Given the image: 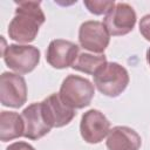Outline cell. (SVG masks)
<instances>
[{"mask_svg": "<svg viewBox=\"0 0 150 150\" xmlns=\"http://www.w3.org/2000/svg\"><path fill=\"white\" fill-rule=\"evenodd\" d=\"M93 76L98 91L109 97L120 96L129 84L128 70L117 62H107Z\"/></svg>", "mask_w": 150, "mask_h": 150, "instance_id": "2", "label": "cell"}, {"mask_svg": "<svg viewBox=\"0 0 150 150\" xmlns=\"http://www.w3.org/2000/svg\"><path fill=\"white\" fill-rule=\"evenodd\" d=\"M79 42L83 49L90 53L103 54L110 42V34L103 22L84 21L79 29Z\"/></svg>", "mask_w": 150, "mask_h": 150, "instance_id": "6", "label": "cell"}, {"mask_svg": "<svg viewBox=\"0 0 150 150\" xmlns=\"http://www.w3.org/2000/svg\"><path fill=\"white\" fill-rule=\"evenodd\" d=\"M79 54L80 48L76 43L63 39H55L47 47L46 60L53 68L64 69L73 67Z\"/></svg>", "mask_w": 150, "mask_h": 150, "instance_id": "10", "label": "cell"}, {"mask_svg": "<svg viewBox=\"0 0 150 150\" xmlns=\"http://www.w3.org/2000/svg\"><path fill=\"white\" fill-rule=\"evenodd\" d=\"M107 63V56L104 54H94V53H80L76 61L73 64V69L82 71L89 75H95V73Z\"/></svg>", "mask_w": 150, "mask_h": 150, "instance_id": "14", "label": "cell"}, {"mask_svg": "<svg viewBox=\"0 0 150 150\" xmlns=\"http://www.w3.org/2000/svg\"><path fill=\"white\" fill-rule=\"evenodd\" d=\"M83 5L87 9L95 15H102L109 13L116 5L114 0H86Z\"/></svg>", "mask_w": 150, "mask_h": 150, "instance_id": "15", "label": "cell"}, {"mask_svg": "<svg viewBox=\"0 0 150 150\" xmlns=\"http://www.w3.org/2000/svg\"><path fill=\"white\" fill-rule=\"evenodd\" d=\"M25 124L21 115L14 111H1L0 114V139L8 142L23 136Z\"/></svg>", "mask_w": 150, "mask_h": 150, "instance_id": "13", "label": "cell"}, {"mask_svg": "<svg viewBox=\"0 0 150 150\" xmlns=\"http://www.w3.org/2000/svg\"><path fill=\"white\" fill-rule=\"evenodd\" d=\"M27 101L25 79L15 73L5 71L0 76V102L4 107L20 108Z\"/></svg>", "mask_w": 150, "mask_h": 150, "instance_id": "5", "label": "cell"}, {"mask_svg": "<svg viewBox=\"0 0 150 150\" xmlns=\"http://www.w3.org/2000/svg\"><path fill=\"white\" fill-rule=\"evenodd\" d=\"M6 150H35V148L27 142H14L9 144Z\"/></svg>", "mask_w": 150, "mask_h": 150, "instance_id": "17", "label": "cell"}, {"mask_svg": "<svg viewBox=\"0 0 150 150\" xmlns=\"http://www.w3.org/2000/svg\"><path fill=\"white\" fill-rule=\"evenodd\" d=\"M105 144L108 150H139L142 138L134 129L117 125L110 129Z\"/></svg>", "mask_w": 150, "mask_h": 150, "instance_id": "12", "label": "cell"}, {"mask_svg": "<svg viewBox=\"0 0 150 150\" xmlns=\"http://www.w3.org/2000/svg\"><path fill=\"white\" fill-rule=\"evenodd\" d=\"M42 114L46 123L50 128H62L71 122L75 117V109L67 105L60 97L59 93L49 95L41 102Z\"/></svg>", "mask_w": 150, "mask_h": 150, "instance_id": "9", "label": "cell"}, {"mask_svg": "<svg viewBox=\"0 0 150 150\" xmlns=\"http://www.w3.org/2000/svg\"><path fill=\"white\" fill-rule=\"evenodd\" d=\"M95 94L94 84L79 75H68L60 87L61 100L73 109H82L91 103Z\"/></svg>", "mask_w": 150, "mask_h": 150, "instance_id": "3", "label": "cell"}, {"mask_svg": "<svg viewBox=\"0 0 150 150\" xmlns=\"http://www.w3.org/2000/svg\"><path fill=\"white\" fill-rule=\"evenodd\" d=\"M7 67L18 74H28L40 62V50L30 45H8L2 53Z\"/></svg>", "mask_w": 150, "mask_h": 150, "instance_id": "4", "label": "cell"}, {"mask_svg": "<svg viewBox=\"0 0 150 150\" xmlns=\"http://www.w3.org/2000/svg\"><path fill=\"white\" fill-rule=\"evenodd\" d=\"M146 61H148V63H149V66H150V47H149L148 50H146Z\"/></svg>", "mask_w": 150, "mask_h": 150, "instance_id": "18", "label": "cell"}, {"mask_svg": "<svg viewBox=\"0 0 150 150\" xmlns=\"http://www.w3.org/2000/svg\"><path fill=\"white\" fill-rule=\"evenodd\" d=\"M15 15L9 22L8 35L19 43H29L35 40L46 16L41 9L40 1H16Z\"/></svg>", "mask_w": 150, "mask_h": 150, "instance_id": "1", "label": "cell"}, {"mask_svg": "<svg viewBox=\"0 0 150 150\" xmlns=\"http://www.w3.org/2000/svg\"><path fill=\"white\" fill-rule=\"evenodd\" d=\"M110 131V122L103 112L97 109L86 111L80 122V134L82 138L90 144L102 142Z\"/></svg>", "mask_w": 150, "mask_h": 150, "instance_id": "8", "label": "cell"}, {"mask_svg": "<svg viewBox=\"0 0 150 150\" xmlns=\"http://www.w3.org/2000/svg\"><path fill=\"white\" fill-rule=\"evenodd\" d=\"M136 12L125 2H118L114 8L105 14L103 25L105 26L110 36H121L130 33L136 25Z\"/></svg>", "mask_w": 150, "mask_h": 150, "instance_id": "7", "label": "cell"}, {"mask_svg": "<svg viewBox=\"0 0 150 150\" xmlns=\"http://www.w3.org/2000/svg\"><path fill=\"white\" fill-rule=\"evenodd\" d=\"M139 33L142 36L150 41V14L144 15L139 21Z\"/></svg>", "mask_w": 150, "mask_h": 150, "instance_id": "16", "label": "cell"}, {"mask_svg": "<svg viewBox=\"0 0 150 150\" xmlns=\"http://www.w3.org/2000/svg\"><path fill=\"white\" fill-rule=\"evenodd\" d=\"M21 117L25 124L23 137L28 139H40L52 130V128L45 121L41 102L32 103L27 108H25Z\"/></svg>", "mask_w": 150, "mask_h": 150, "instance_id": "11", "label": "cell"}]
</instances>
